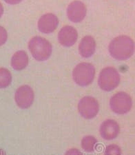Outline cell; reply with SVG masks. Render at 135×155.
Returning <instances> with one entry per match:
<instances>
[{
  "mask_svg": "<svg viewBox=\"0 0 135 155\" xmlns=\"http://www.w3.org/2000/svg\"><path fill=\"white\" fill-rule=\"evenodd\" d=\"M110 56L118 61H126L133 55L135 43L131 37L119 35L112 40L108 46Z\"/></svg>",
  "mask_w": 135,
  "mask_h": 155,
  "instance_id": "obj_1",
  "label": "cell"
},
{
  "mask_svg": "<svg viewBox=\"0 0 135 155\" xmlns=\"http://www.w3.org/2000/svg\"><path fill=\"white\" fill-rule=\"evenodd\" d=\"M28 48L33 58L38 61H46L51 57L52 46L51 42L44 37L35 36L30 40Z\"/></svg>",
  "mask_w": 135,
  "mask_h": 155,
  "instance_id": "obj_2",
  "label": "cell"
},
{
  "mask_svg": "<svg viewBox=\"0 0 135 155\" xmlns=\"http://www.w3.org/2000/svg\"><path fill=\"white\" fill-rule=\"evenodd\" d=\"M96 70L91 63L82 62L77 64L72 71V79L79 86L85 87L91 85L95 77Z\"/></svg>",
  "mask_w": 135,
  "mask_h": 155,
  "instance_id": "obj_3",
  "label": "cell"
},
{
  "mask_svg": "<svg viewBox=\"0 0 135 155\" xmlns=\"http://www.w3.org/2000/svg\"><path fill=\"white\" fill-rule=\"evenodd\" d=\"M121 81L119 72L112 66L102 69L98 77V85L100 89L106 92L112 91L119 86Z\"/></svg>",
  "mask_w": 135,
  "mask_h": 155,
  "instance_id": "obj_4",
  "label": "cell"
},
{
  "mask_svg": "<svg viewBox=\"0 0 135 155\" xmlns=\"http://www.w3.org/2000/svg\"><path fill=\"white\" fill-rule=\"evenodd\" d=\"M130 95L125 92H117L110 100L111 110L117 114H125L130 111L132 107Z\"/></svg>",
  "mask_w": 135,
  "mask_h": 155,
  "instance_id": "obj_5",
  "label": "cell"
},
{
  "mask_svg": "<svg viewBox=\"0 0 135 155\" xmlns=\"http://www.w3.org/2000/svg\"><path fill=\"white\" fill-rule=\"evenodd\" d=\"M78 112L83 118L91 119L95 117L99 111L97 100L91 96H86L80 99L77 106Z\"/></svg>",
  "mask_w": 135,
  "mask_h": 155,
  "instance_id": "obj_6",
  "label": "cell"
},
{
  "mask_svg": "<svg viewBox=\"0 0 135 155\" xmlns=\"http://www.w3.org/2000/svg\"><path fill=\"white\" fill-rule=\"evenodd\" d=\"M35 92L28 85H23L16 90L15 101L17 106L21 109H28L33 104Z\"/></svg>",
  "mask_w": 135,
  "mask_h": 155,
  "instance_id": "obj_7",
  "label": "cell"
},
{
  "mask_svg": "<svg viewBox=\"0 0 135 155\" xmlns=\"http://www.w3.org/2000/svg\"><path fill=\"white\" fill-rule=\"evenodd\" d=\"M87 9L84 3L75 0L68 5L66 10V15L70 21L73 23H80L85 19Z\"/></svg>",
  "mask_w": 135,
  "mask_h": 155,
  "instance_id": "obj_8",
  "label": "cell"
},
{
  "mask_svg": "<svg viewBox=\"0 0 135 155\" xmlns=\"http://www.w3.org/2000/svg\"><path fill=\"white\" fill-rule=\"evenodd\" d=\"M58 17L51 12L43 15L37 22L39 31L44 34L52 33L58 27Z\"/></svg>",
  "mask_w": 135,
  "mask_h": 155,
  "instance_id": "obj_9",
  "label": "cell"
},
{
  "mask_svg": "<svg viewBox=\"0 0 135 155\" xmlns=\"http://www.w3.org/2000/svg\"><path fill=\"white\" fill-rule=\"evenodd\" d=\"M100 135L104 140L110 141L116 139L120 133V126L115 120L107 119L99 127Z\"/></svg>",
  "mask_w": 135,
  "mask_h": 155,
  "instance_id": "obj_10",
  "label": "cell"
},
{
  "mask_svg": "<svg viewBox=\"0 0 135 155\" xmlns=\"http://www.w3.org/2000/svg\"><path fill=\"white\" fill-rule=\"evenodd\" d=\"M57 38L62 46L67 48L71 47L75 44L77 41L78 32L73 26H65L59 31Z\"/></svg>",
  "mask_w": 135,
  "mask_h": 155,
  "instance_id": "obj_11",
  "label": "cell"
},
{
  "mask_svg": "<svg viewBox=\"0 0 135 155\" xmlns=\"http://www.w3.org/2000/svg\"><path fill=\"white\" fill-rule=\"evenodd\" d=\"M79 52L84 58H89L94 54L96 51V41L91 35H86L82 38L78 47Z\"/></svg>",
  "mask_w": 135,
  "mask_h": 155,
  "instance_id": "obj_12",
  "label": "cell"
},
{
  "mask_svg": "<svg viewBox=\"0 0 135 155\" xmlns=\"http://www.w3.org/2000/svg\"><path fill=\"white\" fill-rule=\"evenodd\" d=\"M29 58L28 54L24 51H18L15 52L11 59L12 68L17 71H22L28 66Z\"/></svg>",
  "mask_w": 135,
  "mask_h": 155,
  "instance_id": "obj_13",
  "label": "cell"
},
{
  "mask_svg": "<svg viewBox=\"0 0 135 155\" xmlns=\"http://www.w3.org/2000/svg\"><path fill=\"white\" fill-rule=\"evenodd\" d=\"M98 145V141L95 137L92 135L85 136L81 140V146L82 149L86 152L94 151Z\"/></svg>",
  "mask_w": 135,
  "mask_h": 155,
  "instance_id": "obj_14",
  "label": "cell"
},
{
  "mask_svg": "<svg viewBox=\"0 0 135 155\" xmlns=\"http://www.w3.org/2000/svg\"><path fill=\"white\" fill-rule=\"evenodd\" d=\"M12 80L11 71L6 68H0V89L8 87L11 84Z\"/></svg>",
  "mask_w": 135,
  "mask_h": 155,
  "instance_id": "obj_15",
  "label": "cell"
},
{
  "mask_svg": "<svg viewBox=\"0 0 135 155\" xmlns=\"http://www.w3.org/2000/svg\"><path fill=\"white\" fill-rule=\"evenodd\" d=\"M104 155H122L121 147L116 144L108 145L105 148Z\"/></svg>",
  "mask_w": 135,
  "mask_h": 155,
  "instance_id": "obj_16",
  "label": "cell"
},
{
  "mask_svg": "<svg viewBox=\"0 0 135 155\" xmlns=\"http://www.w3.org/2000/svg\"><path fill=\"white\" fill-rule=\"evenodd\" d=\"M8 39V32L3 26H0V46H3Z\"/></svg>",
  "mask_w": 135,
  "mask_h": 155,
  "instance_id": "obj_17",
  "label": "cell"
},
{
  "mask_svg": "<svg viewBox=\"0 0 135 155\" xmlns=\"http://www.w3.org/2000/svg\"><path fill=\"white\" fill-rule=\"evenodd\" d=\"M64 155H84L82 152L77 148H71L66 152Z\"/></svg>",
  "mask_w": 135,
  "mask_h": 155,
  "instance_id": "obj_18",
  "label": "cell"
},
{
  "mask_svg": "<svg viewBox=\"0 0 135 155\" xmlns=\"http://www.w3.org/2000/svg\"><path fill=\"white\" fill-rule=\"evenodd\" d=\"M4 1L6 2V4L10 5H16L21 3L23 0H4Z\"/></svg>",
  "mask_w": 135,
  "mask_h": 155,
  "instance_id": "obj_19",
  "label": "cell"
},
{
  "mask_svg": "<svg viewBox=\"0 0 135 155\" xmlns=\"http://www.w3.org/2000/svg\"><path fill=\"white\" fill-rule=\"evenodd\" d=\"M4 14V7H3V5L2 4L1 2H0V18L2 17Z\"/></svg>",
  "mask_w": 135,
  "mask_h": 155,
  "instance_id": "obj_20",
  "label": "cell"
},
{
  "mask_svg": "<svg viewBox=\"0 0 135 155\" xmlns=\"http://www.w3.org/2000/svg\"><path fill=\"white\" fill-rule=\"evenodd\" d=\"M0 155H6V152H5L4 150L0 149Z\"/></svg>",
  "mask_w": 135,
  "mask_h": 155,
  "instance_id": "obj_21",
  "label": "cell"
}]
</instances>
